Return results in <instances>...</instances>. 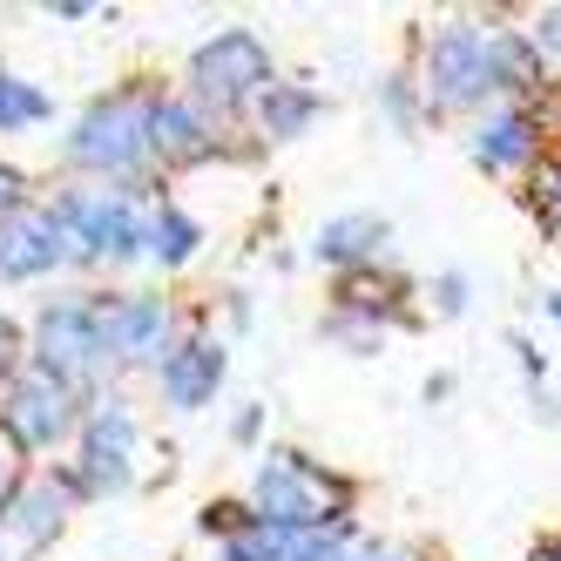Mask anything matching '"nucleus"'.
<instances>
[{"label": "nucleus", "mask_w": 561, "mask_h": 561, "mask_svg": "<svg viewBox=\"0 0 561 561\" xmlns=\"http://www.w3.org/2000/svg\"><path fill=\"white\" fill-rule=\"evenodd\" d=\"M535 305H541V318H548V325H561V285H554V291H541Z\"/></svg>", "instance_id": "c9c22d12"}, {"label": "nucleus", "mask_w": 561, "mask_h": 561, "mask_svg": "<svg viewBox=\"0 0 561 561\" xmlns=\"http://www.w3.org/2000/svg\"><path fill=\"white\" fill-rule=\"evenodd\" d=\"M528 561H561V528H554V535H541V541L528 548Z\"/></svg>", "instance_id": "f704fd0d"}, {"label": "nucleus", "mask_w": 561, "mask_h": 561, "mask_svg": "<svg viewBox=\"0 0 561 561\" xmlns=\"http://www.w3.org/2000/svg\"><path fill=\"white\" fill-rule=\"evenodd\" d=\"M325 108H332V95H325V89H311V82H285V75H277V82L257 95V108H251L257 142H298V136H305Z\"/></svg>", "instance_id": "f3484780"}, {"label": "nucleus", "mask_w": 561, "mask_h": 561, "mask_svg": "<svg viewBox=\"0 0 561 561\" xmlns=\"http://www.w3.org/2000/svg\"><path fill=\"white\" fill-rule=\"evenodd\" d=\"M520 210L535 217V230L548 237V244H561V149L528 170V183H520Z\"/></svg>", "instance_id": "412c9836"}, {"label": "nucleus", "mask_w": 561, "mask_h": 561, "mask_svg": "<svg viewBox=\"0 0 561 561\" xmlns=\"http://www.w3.org/2000/svg\"><path fill=\"white\" fill-rule=\"evenodd\" d=\"M163 95L170 89L156 82V75H129V82H115L108 95H95L61 136V170L142 190V176H149V115Z\"/></svg>", "instance_id": "f03ea898"}, {"label": "nucleus", "mask_w": 561, "mask_h": 561, "mask_svg": "<svg viewBox=\"0 0 561 561\" xmlns=\"http://www.w3.org/2000/svg\"><path fill=\"white\" fill-rule=\"evenodd\" d=\"M42 123H55V95H48V89H34L27 75L0 68V136L42 129Z\"/></svg>", "instance_id": "6ab92c4d"}, {"label": "nucleus", "mask_w": 561, "mask_h": 561, "mask_svg": "<svg viewBox=\"0 0 561 561\" xmlns=\"http://www.w3.org/2000/svg\"><path fill=\"white\" fill-rule=\"evenodd\" d=\"M27 366H42L82 399H95L115 379L108 339H102V291H68V298H48L34 311L27 318Z\"/></svg>", "instance_id": "39448f33"}, {"label": "nucleus", "mask_w": 561, "mask_h": 561, "mask_svg": "<svg viewBox=\"0 0 561 561\" xmlns=\"http://www.w3.org/2000/svg\"><path fill=\"white\" fill-rule=\"evenodd\" d=\"M27 480H34V460L21 454V439H14L8 426H0V520H8V507L21 501Z\"/></svg>", "instance_id": "393cba45"}, {"label": "nucleus", "mask_w": 561, "mask_h": 561, "mask_svg": "<svg viewBox=\"0 0 561 561\" xmlns=\"http://www.w3.org/2000/svg\"><path fill=\"white\" fill-rule=\"evenodd\" d=\"M373 102H379V115L392 123V136H420L426 129V102H420L413 68H386L379 82H373Z\"/></svg>", "instance_id": "aec40b11"}, {"label": "nucleus", "mask_w": 561, "mask_h": 561, "mask_svg": "<svg viewBox=\"0 0 561 561\" xmlns=\"http://www.w3.org/2000/svg\"><path fill=\"white\" fill-rule=\"evenodd\" d=\"M426 305H433V318H467V305H473V277H467L460 264L433 271V285H426Z\"/></svg>", "instance_id": "5701e85b"}, {"label": "nucleus", "mask_w": 561, "mask_h": 561, "mask_svg": "<svg viewBox=\"0 0 561 561\" xmlns=\"http://www.w3.org/2000/svg\"><path fill=\"white\" fill-rule=\"evenodd\" d=\"M82 407H89V399L75 386H61L55 373H42V366H21L8 386H0V426L21 439L27 460L68 447V439L82 433Z\"/></svg>", "instance_id": "6e6552de"}, {"label": "nucleus", "mask_w": 561, "mask_h": 561, "mask_svg": "<svg viewBox=\"0 0 561 561\" xmlns=\"http://www.w3.org/2000/svg\"><path fill=\"white\" fill-rule=\"evenodd\" d=\"M386 257H392V217H379V210H339L311 230V264H325L332 277L386 264Z\"/></svg>", "instance_id": "2eb2a0df"}, {"label": "nucleus", "mask_w": 561, "mask_h": 561, "mask_svg": "<svg viewBox=\"0 0 561 561\" xmlns=\"http://www.w3.org/2000/svg\"><path fill=\"white\" fill-rule=\"evenodd\" d=\"M507 352H514V366H520V379H528V386H548V352L528 332H507Z\"/></svg>", "instance_id": "c85d7f7f"}, {"label": "nucleus", "mask_w": 561, "mask_h": 561, "mask_svg": "<svg viewBox=\"0 0 561 561\" xmlns=\"http://www.w3.org/2000/svg\"><path fill=\"white\" fill-rule=\"evenodd\" d=\"M257 439H264V407L244 399V407L230 413V447H257Z\"/></svg>", "instance_id": "c756f323"}, {"label": "nucleus", "mask_w": 561, "mask_h": 561, "mask_svg": "<svg viewBox=\"0 0 561 561\" xmlns=\"http://www.w3.org/2000/svg\"><path fill=\"white\" fill-rule=\"evenodd\" d=\"M217 156H230V129L183 89H170L149 115V170H204Z\"/></svg>", "instance_id": "9b49d317"}, {"label": "nucleus", "mask_w": 561, "mask_h": 561, "mask_svg": "<svg viewBox=\"0 0 561 561\" xmlns=\"http://www.w3.org/2000/svg\"><path fill=\"white\" fill-rule=\"evenodd\" d=\"M21 366H27V325H21L8 305H0V386H8Z\"/></svg>", "instance_id": "a878e982"}, {"label": "nucleus", "mask_w": 561, "mask_h": 561, "mask_svg": "<svg viewBox=\"0 0 561 561\" xmlns=\"http://www.w3.org/2000/svg\"><path fill=\"white\" fill-rule=\"evenodd\" d=\"M318 339L339 345V352H352V358H379L392 332L379 325V318H366V311H339V305H325V318H318Z\"/></svg>", "instance_id": "4be33fe9"}, {"label": "nucleus", "mask_w": 561, "mask_h": 561, "mask_svg": "<svg viewBox=\"0 0 561 561\" xmlns=\"http://www.w3.org/2000/svg\"><path fill=\"white\" fill-rule=\"evenodd\" d=\"M27 190H34V183H27V170H21V163H0V230H8V224L34 204Z\"/></svg>", "instance_id": "bb28decb"}, {"label": "nucleus", "mask_w": 561, "mask_h": 561, "mask_svg": "<svg viewBox=\"0 0 561 561\" xmlns=\"http://www.w3.org/2000/svg\"><path fill=\"white\" fill-rule=\"evenodd\" d=\"M257 528H291V535H325L358 520V480L311 460L305 447H271L257 454L251 473V494H244Z\"/></svg>", "instance_id": "7ed1b4c3"}, {"label": "nucleus", "mask_w": 561, "mask_h": 561, "mask_svg": "<svg viewBox=\"0 0 561 561\" xmlns=\"http://www.w3.org/2000/svg\"><path fill=\"white\" fill-rule=\"evenodd\" d=\"M156 190L129 183H68L55 190V217L68 230L75 271H129L142 264V230H149Z\"/></svg>", "instance_id": "20e7f679"}, {"label": "nucleus", "mask_w": 561, "mask_h": 561, "mask_svg": "<svg viewBox=\"0 0 561 561\" xmlns=\"http://www.w3.org/2000/svg\"><path fill=\"white\" fill-rule=\"evenodd\" d=\"M271 82H277V55L257 27H217L210 42H196L190 61H183V95L196 108H210L217 123L251 115Z\"/></svg>", "instance_id": "423d86ee"}, {"label": "nucleus", "mask_w": 561, "mask_h": 561, "mask_svg": "<svg viewBox=\"0 0 561 561\" xmlns=\"http://www.w3.org/2000/svg\"><path fill=\"white\" fill-rule=\"evenodd\" d=\"M528 413H535L541 426H561V399H554L548 386H528Z\"/></svg>", "instance_id": "7c9ffc66"}, {"label": "nucleus", "mask_w": 561, "mask_h": 561, "mask_svg": "<svg viewBox=\"0 0 561 561\" xmlns=\"http://www.w3.org/2000/svg\"><path fill=\"white\" fill-rule=\"evenodd\" d=\"M528 34H535V48L548 55V68L561 61V0H548V8L528 14Z\"/></svg>", "instance_id": "cd10ccee"}, {"label": "nucleus", "mask_w": 561, "mask_h": 561, "mask_svg": "<svg viewBox=\"0 0 561 561\" xmlns=\"http://www.w3.org/2000/svg\"><path fill=\"white\" fill-rule=\"evenodd\" d=\"M460 149H467V163L480 176L528 183V170L541 163V156H554V136H548V123H541L535 102H501L488 115H473L467 136H460Z\"/></svg>", "instance_id": "9d476101"}, {"label": "nucleus", "mask_w": 561, "mask_h": 561, "mask_svg": "<svg viewBox=\"0 0 561 561\" xmlns=\"http://www.w3.org/2000/svg\"><path fill=\"white\" fill-rule=\"evenodd\" d=\"M224 311H230V325H237V332L251 325V298H244V291H224Z\"/></svg>", "instance_id": "473e14b6"}, {"label": "nucleus", "mask_w": 561, "mask_h": 561, "mask_svg": "<svg viewBox=\"0 0 561 561\" xmlns=\"http://www.w3.org/2000/svg\"><path fill=\"white\" fill-rule=\"evenodd\" d=\"M68 494L55 488V480H48V467L42 473H34L27 480V488H21V501L8 507V520H0V535H8L14 541V554H48L55 541H61V528H68Z\"/></svg>", "instance_id": "dca6fc26"}, {"label": "nucleus", "mask_w": 561, "mask_h": 561, "mask_svg": "<svg viewBox=\"0 0 561 561\" xmlns=\"http://www.w3.org/2000/svg\"><path fill=\"white\" fill-rule=\"evenodd\" d=\"M420 392H426V407H439V399H454V373H433Z\"/></svg>", "instance_id": "72a5a7b5"}, {"label": "nucleus", "mask_w": 561, "mask_h": 561, "mask_svg": "<svg viewBox=\"0 0 561 561\" xmlns=\"http://www.w3.org/2000/svg\"><path fill=\"white\" fill-rule=\"evenodd\" d=\"M75 480L89 488V501L129 494L142 480V413L123 386H102L82 407V433H75Z\"/></svg>", "instance_id": "0eeeda50"}, {"label": "nucleus", "mask_w": 561, "mask_h": 561, "mask_svg": "<svg viewBox=\"0 0 561 561\" xmlns=\"http://www.w3.org/2000/svg\"><path fill=\"white\" fill-rule=\"evenodd\" d=\"M196 251H204V224H196L176 196H156V204H149V230H142V264L183 271V264H196Z\"/></svg>", "instance_id": "a211bd4d"}, {"label": "nucleus", "mask_w": 561, "mask_h": 561, "mask_svg": "<svg viewBox=\"0 0 561 561\" xmlns=\"http://www.w3.org/2000/svg\"><path fill=\"white\" fill-rule=\"evenodd\" d=\"M407 68L420 82L426 102V123H473L507 102L501 82V14H454L439 27H413L407 34Z\"/></svg>", "instance_id": "f257e3e1"}, {"label": "nucleus", "mask_w": 561, "mask_h": 561, "mask_svg": "<svg viewBox=\"0 0 561 561\" xmlns=\"http://www.w3.org/2000/svg\"><path fill=\"white\" fill-rule=\"evenodd\" d=\"M190 325L176 318V298L163 291H102V339H108V366L115 373H149L170 358V345Z\"/></svg>", "instance_id": "1a4fd4ad"}, {"label": "nucleus", "mask_w": 561, "mask_h": 561, "mask_svg": "<svg viewBox=\"0 0 561 561\" xmlns=\"http://www.w3.org/2000/svg\"><path fill=\"white\" fill-rule=\"evenodd\" d=\"M251 528V507L244 501H204V507H196V535H204V541H237V535H244Z\"/></svg>", "instance_id": "b1692460"}, {"label": "nucleus", "mask_w": 561, "mask_h": 561, "mask_svg": "<svg viewBox=\"0 0 561 561\" xmlns=\"http://www.w3.org/2000/svg\"><path fill=\"white\" fill-rule=\"evenodd\" d=\"M42 14L48 21H102V8H89V0H48Z\"/></svg>", "instance_id": "2f4dec72"}, {"label": "nucleus", "mask_w": 561, "mask_h": 561, "mask_svg": "<svg viewBox=\"0 0 561 561\" xmlns=\"http://www.w3.org/2000/svg\"><path fill=\"white\" fill-rule=\"evenodd\" d=\"M332 305H339V311H366V318H379L386 332H420V325H426L420 285H413L407 271H392V264H366V271L332 277Z\"/></svg>", "instance_id": "4468645a"}, {"label": "nucleus", "mask_w": 561, "mask_h": 561, "mask_svg": "<svg viewBox=\"0 0 561 561\" xmlns=\"http://www.w3.org/2000/svg\"><path fill=\"white\" fill-rule=\"evenodd\" d=\"M75 271L68 230L55 217V204H27L8 230H0V285H34V277Z\"/></svg>", "instance_id": "ddd939ff"}, {"label": "nucleus", "mask_w": 561, "mask_h": 561, "mask_svg": "<svg viewBox=\"0 0 561 561\" xmlns=\"http://www.w3.org/2000/svg\"><path fill=\"white\" fill-rule=\"evenodd\" d=\"M224 379H230V345L204 325H190L170 345V358L156 366V399H163L170 413H204V407H217Z\"/></svg>", "instance_id": "f8f14e48"}]
</instances>
